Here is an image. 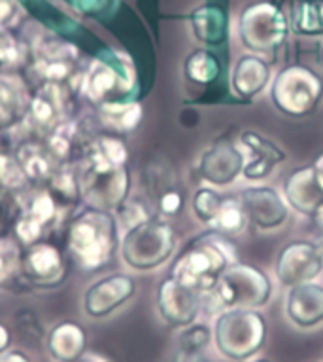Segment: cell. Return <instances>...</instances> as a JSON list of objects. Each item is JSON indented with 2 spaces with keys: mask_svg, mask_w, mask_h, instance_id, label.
Here are the masks:
<instances>
[{
  "mask_svg": "<svg viewBox=\"0 0 323 362\" xmlns=\"http://www.w3.org/2000/svg\"><path fill=\"white\" fill-rule=\"evenodd\" d=\"M291 30L300 36L323 35V0H297L289 18Z\"/></svg>",
  "mask_w": 323,
  "mask_h": 362,
  "instance_id": "7402d4cb",
  "label": "cell"
},
{
  "mask_svg": "<svg viewBox=\"0 0 323 362\" xmlns=\"http://www.w3.org/2000/svg\"><path fill=\"white\" fill-rule=\"evenodd\" d=\"M21 18V10L16 0H0V30H10Z\"/></svg>",
  "mask_w": 323,
  "mask_h": 362,
  "instance_id": "d590c367",
  "label": "cell"
},
{
  "mask_svg": "<svg viewBox=\"0 0 323 362\" xmlns=\"http://www.w3.org/2000/svg\"><path fill=\"white\" fill-rule=\"evenodd\" d=\"M25 216H29L32 222H36L42 228H46L47 224H51L53 218L57 216V203L55 197L49 192H40L30 199L29 207L25 211Z\"/></svg>",
  "mask_w": 323,
  "mask_h": 362,
  "instance_id": "f546056e",
  "label": "cell"
},
{
  "mask_svg": "<svg viewBox=\"0 0 323 362\" xmlns=\"http://www.w3.org/2000/svg\"><path fill=\"white\" fill-rule=\"evenodd\" d=\"M16 322H18V330L23 334L25 338L29 339H46V330L42 328L40 319L35 311L30 309H21L16 313Z\"/></svg>",
  "mask_w": 323,
  "mask_h": 362,
  "instance_id": "d6a6232c",
  "label": "cell"
},
{
  "mask_svg": "<svg viewBox=\"0 0 323 362\" xmlns=\"http://www.w3.org/2000/svg\"><path fill=\"white\" fill-rule=\"evenodd\" d=\"M0 362H32V358L21 349H8L0 355Z\"/></svg>",
  "mask_w": 323,
  "mask_h": 362,
  "instance_id": "f35d334b",
  "label": "cell"
},
{
  "mask_svg": "<svg viewBox=\"0 0 323 362\" xmlns=\"http://www.w3.org/2000/svg\"><path fill=\"white\" fill-rule=\"evenodd\" d=\"M310 222L312 226L317 230V233L323 238V202L319 203V205L314 209V213L310 214Z\"/></svg>",
  "mask_w": 323,
  "mask_h": 362,
  "instance_id": "ab89813d",
  "label": "cell"
},
{
  "mask_svg": "<svg viewBox=\"0 0 323 362\" xmlns=\"http://www.w3.org/2000/svg\"><path fill=\"white\" fill-rule=\"evenodd\" d=\"M271 80L272 69L269 61L252 52L240 55L231 72V88L236 95L246 101L263 93Z\"/></svg>",
  "mask_w": 323,
  "mask_h": 362,
  "instance_id": "d6986e66",
  "label": "cell"
},
{
  "mask_svg": "<svg viewBox=\"0 0 323 362\" xmlns=\"http://www.w3.org/2000/svg\"><path fill=\"white\" fill-rule=\"evenodd\" d=\"M244 161H246V154L238 144L229 139H219L200 154L197 171L205 182L225 188L240 177Z\"/></svg>",
  "mask_w": 323,
  "mask_h": 362,
  "instance_id": "4fadbf2b",
  "label": "cell"
},
{
  "mask_svg": "<svg viewBox=\"0 0 323 362\" xmlns=\"http://www.w3.org/2000/svg\"><path fill=\"white\" fill-rule=\"evenodd\" d=\"M0 180L10 188H21L27 180V173L23 165L12 158H0Z\"/></svg>",
  "mask_w": 323,
  "mask_h": 362,
  "instance_id": "836d02e7",
  "label": "cell"
},
{
  "mask_svg": "<svg viewBox=\"0 0 323 362\" xmlns=\"http://www.w3.org/2000/svg\"><path fill=\"white\" fill-rule=\"evenodd\" d=\"M78 362H108V361H106L104 356L95 355V353H85V355H83Z\"/></svg>",
  "mask_w": 323,
  "mask_h": 362,
  "instance_id": "7bdbcfd3",
  "label": "cell"
},
{
  "mask_svg": "<svg viewBox=\"0 0 323 362\" xmlns=\"http://www.w3.org/2000/svg\"><path fill=\"white\" fill-rule=\"evenodd\" d=\"M312 165H314V169H316L317 178H319V182H322V186H323V154L317 156Z\"/></svg>",
  "mask_w": 323,
  "mask_h": 362,
  "instance_id": "b9f144b4",
  "label": "cell"
},
{
  "mask_svg": "<svg viewBox=\"0 0 323 362\" xmlns=\"http://www.w3.org/2000/svg\"><path fill=\"white\" fill-rule=\"evenodd\" d=\"M25 112L23 88L18 80L0 76V131L12 127Z\"/></svg>",
  "mask_w": 323,
  "mask_h": 362,
  "instance_id": "603a6c76",
  "label": "cell"
},
{
  "mask_svg": "<svg viewBox=\"0 0 323 362\" xmlns=\"http://www.w3.org/2000/svg\"><path fill=\"white\" fill-rule=\"evenodd\" d=\"M12 344H13L12 328L8 327L4 321H0V355H2V353H6L8 349H12Z\"/></svg>",
  "mask_w": 323,
  "mask_h": 362,
  "instance_id": "74e56055",
  "label": "cell"
},
{
  "mask_svg": "<svg viewBox=\"0 0 323 362\" xmlns=\"http://www.w3.org/2000/svg\"><path fill=\"white\" fill-rule=\"evenodd\" d=\"M238 144L246 154L242 177L246 180H252V182L264 180L274 171V167L280 165L286 160V152L274 141L264 137L257 131H242L240 137H238Z\"/></svg>",
  "mask_w": 323,
  "mask_h": 362,
  "instance_id": "9a60e30c",
  "label": "cell"
},
{
  "mask_svg": "<svg viewBox=\"0 0 323 362\" xmlns=\"http://www.w3.org/2000/svg\"><path fill=\"white\" fill-rule=\"evenodd\" d=\"M322 97L323 80L310 66H284L272 80V105L276 107V110L291 118H305L314 112Z\"/></svg>",
  "mask_w": 323,
  "mask_h": 362,
  "instance_id": "8992f818",
  "label": "cell"
},
{
  "mask_svg": "<svg viewBox=\"0 0 323 362\" xmlns=\"http://www.w3.org/2000/svg\"><path fill=\"white\" fill-rule=\"evenodd\" d=\"M183 196L178 190H166L159 197V211L165 216H176L182 213Z\"/></svg>",
  "mask_w": 323,
  "mask_h": 362,
  "instance_id": "e575fe53",
  "label": "cell"
},
{
  "mask_svg": "<svg viewBox=\"0 0 323 362\" xmlns=\"http://www.w3.org/2000/svg\"><path fill=\"white\" fill-rule=\"evenodd\" d=\"M157 311L172 328L193 325L202 313V292L183 285L172 275L161 281L157 288Z\"/></svg>",
  "mask_w": 323,
  "mask_h": 362,
  "instance_id": "9c48e42d",
  "label": "cell"
},
{
  "mask_svg": "<svg viewBox=\"0 0 323 362\" xmlns=\"http://www.w3.org/2000/svg\"><path fill=\"white\" fill-rule=\"evenodd\" d=\"M176 362H210L206 361V358H202V355H188V353H178L176 356Z\"/></svg>",
  "mask_w": 323,
  "mask_h": 362,
  "instance_id": "60d3db41",
  "label": "cell"
},
{
  "mask_svg": "<svg viewBox=\"0 0 323 362\" xmlns=\"http://www.w3.org/2000/svg\"><path fill=\"white\" fill-rule=\"evenodd\" d=\"M118 218L110 211L91 207L72 220L68 249L85 272H99L119 249Z\"/></svg>",
  "mask_w": 323,
  "mask_h": 362,
  "instance_id": "7a4b0ae2",
  "label": "cell"
},
{
  "mask_svg": "<svg viewBox=\"0 0 323 362\" xmlns=\"http://www.w3.org/2000/svg\"><path fill=\"white\" fill-rule=\"evenodd\" d=\"M214 344L227 361L248 362L267 344V319L259 309H225L214 321Z\"/></svg>",
  "mask_w": 323,
  "mask_h": 362,
  "instance_id": "3957f363",
  "label": "cell"
},
{
  "mask_svg": "<svg viewBox=\"0 0 323 362\" xmlns=\"http://www.w3.org/2000/svg\"><path fill=\"white\" fill-rule=\"evenodd\" d=\"M250 362H272L269 358H255V361H250Z\"/></svg>",
  "mask_w": 323,
  "mask_h": 362,
  "instance_id": "ee69618b",
  "label": "cell"
},
{
  "mask_svg": "<svg viewBox=\"0 0 323 362\" xmlns=\"http://www.w3.org/2000/svg\"><path fill=\"white\" fill-rule=\"evenodd\" d=\"M30 112L35 116L40 124H47L49 119H53L55 116V108H53V103L44 95H38L32 99L30 103Z\"/></svg>",
  "mask_w": 323,
  "mask_h": 362,
  "instance_id": "8d00e7d4",
  "label": "cell"
},
{
  "mask_svg": "<svg viewBox=\"0 0 323 362\" xmlns=\"http://www.w3.org/2000/svg\"><path fill=\"white\" fill-rule=\"evenodd\" d=\"M212 339H214V332L208 325L193 322L182 328V332L178 336V347L188 355H202V351L212 344Z\"/></svg>",
  "mask_w": 323,
  "mask_h": 362,
  "instance_id": "4316f807",
  "label": "cell"
},
{
  "mask_svg": "<svg viewBox=\"0 0 323 362\" xmlns=\"http://www.w3.org/2000/svg\"><path fill=\"white\" fill-rule=\"evenodd\" d=\"M233 262H236V249L229 238L208 230L178 256L172 264L171 275L195 291L208 292Z\"/></svg>",
  "mask_w": 323,
  "mask_h": 362,
  "instance_id": "6da1fadb",
  "label": "cell"
},
{
  "mask_svg": "<svg viewBox=\"0 0 323 362\" xmlns=\"http://www.w3.org/2000/svg\"><path fill=\"white\" fill-rule=\"evenodd\" d=\"M248 222L257 230L271 232L282 228L289 218V205L272 186H248L238 194Z\"/></svg>",
  "mask_w": 323,
  "mask_h": 362,
  "instance_id": "7c38bea8",
  "label": "cell"
},
{
  "mask_svg": "<svg viewBox=\"0 0 323 362\" xmlns=\"http://www.w3.org/2000/svg\"><path fill=\"white\" fill-rule=\"evenodd\" d=\"M189 25L195 38L205 48H219L229 40V12L218 2H206L195 8L189 13Z\"/></svg>",
  "mask_w": 323,
  "mask_h": 362,
  "instance_id": "ac0fdd59",
  "label": "cell"
},
{
  "mask_svg": "<svg viewBox=\"0 0 323 362\" xmlns=\"http://www.w3.org/2000/svg\"><path fill=\"white\" fill-rule=\"evenodd\" d=\"M208 296L216 315L225 309H261L271 302L272 281L257 266L236 260L225 267Z\"/></svg>",
  "mask_w": 323,
  "mask_h": 362,
  "instance_id": "277c9868",
  "label": "cell"
},
{
  "mask_svg": "<svg viewBox=\"0 0 323 362\" xmlns=\"http://www.w3.org/2000/svg\"><path fill=\"white\" fill-rule=\"evenodd\" d=\"M93 158L112 167H123L127 165V160H129V148L121 139L104 137L97 143Z\"/></svg>",
  "mask_w": 323,
  "mask_h": 362,
  "instance_id": "f1b7e54d",
  "label": "cell"
},
{
  "mask_svg": "<svg viewBox=\"0 0 323 362\" xmlns=\"http://www.w3.org/2000/svg\"><path fill=\"white\" fill-rule=\"evenodd\" d=\"M274 272L284 286L303 285L316 281L323 274V255L310 241H289L276 258Z\"/></svg>",
  "mask_w": 323,
  "mask_h": 362,
  "instance_id": "30bf717a",
  "label": "cell"
},
{
  "mask_svg": "<svg viewBox=\"0 0 323 362\" xmlns=\"http://www.w3.org/2000/svg\"><path fill=\"white\" fill-rule=\"evenodd\" d=\"M93 207L112 211L129 197L130 175L127 165L112 167L104 161L91 160L87 180L83 182Z\"/></svg>",
  "mask_w": 323,
  "mask_h": 362,
  "instance_id": "8fae6325",
  "label": "cell"
},
{
  "mask_svg": "<svg viewBox=\"0 0 323 362\" xmlns=\"http://www.w3.org/2000/svg\"><path fill=\"white\" fill-rule=\"evenodd\" d=\"M322 63H323V48H322Z\"/></svg>",
  "mask_w": 323,
  "mask_h": 362,
  "instance_id": "f6af8a7d",
  "label": "cell"
},
{
  "mask_svg": "<svg viewBox=\"0 0 323 362\" xmlns=\"http://www.w3.org/2000/svg\"><path fill=\"white\" fill-rule=\"evenodd\" d=\"M282 196L288 202L289 209L310 216L314 209L323 202V186L314 165H303L289 173L284 180Z\"/></svg>",
  "mask_w": 323,
  "mask_h": 362,
  "instance_id": "e0dca14e",
  "label": "cell"
},
{
  "mask_svg": "<svg viewBox=\"0 0 323 362\" xmlns=\"http://www.w3.org/2000/svg\"><path fill=\"white\" fill-rule=\"evenodd\" d=\"M248 224L250 222H248L246 213H244V209L238 202V196L224 197L218 214L208 224V230L227 235V238H233V235H238V233L244 232Z\"/></svg>",
  "mask_w": 323,
  "mask_h": 362,
  "instance_id": "cb8c5ba5",
  "label": "cell"
},
{
  "mask_svg": "<svg viewBox=\"0 0 323 362\" xmlns=\"http://www.w3.org/2000/svg\"><path fill=\"white\" fill-rule=\"evenodd\" d=\"M221 202H224V196H219L214 188H208V186L199 188L193 194V199H191V209H193L195 218L208 228L214 216L218 214Z\"/></svg>",
  "mask_w": 323,
  "mask_h": 362,
  "instance_id": "83f0119b",
  "label": "cell"
},
{
  "mask_svg": "<svg viewBox=\"0 0 323 362\" xmlns=\"http://www.w3.org/2000/svg\"><path fill=\"white\" fill-rule=\"evenodd\" d=\"M116 213H118V224L123 228V230H130V228H135L136 224H140L144 220L152 218V213L147 211V207L140 199H130L127 197L118 209H116Z\"/></svg>",
  "mask_w": 323,
  "mask_h": 362,
  "instance_id": "4dcf8cb0",
  "label": "cell"
},
{
  "mask_svg": "<svg viewBox=\"0 0 323 362\" xmlns=\"http://www.w3.org/2000/svg\"><path fill=\"white\" fill-rule=\"evenodd\" d=\"M176 232L166 220L152 216L125 230L119 255L125 266L135 272H153L171 260L176 250Z\"/></svg>",
  "mask_w": 323,
  "mask_h": 362,
  "instance_id": "5b68a950",
  "label": "cell"
},
{
  "mask_svg": "<svg viewBox=\"0 0 323 362\" xmlns=\"http://www.w3.org/2000/svg\"><path fill=\"white\" fill-rule=\"evenodd\" d=\"M138 285L129 274H110L100 277L85 288L82 298L83 313L100 321L114 315L135 298Z\"/></svg>",
  "mask_w": 323,
  "mask_h": 362,
  "instance_id": "ba28073f",
  "label": "cell"
},
{
  "mask_svg": "<svg viewBox=\"0 0 323 362\" xmlns=\"http://www.w3.org/2000/svg\"><path fill=\"white\" fill-rule=\"evenodd\" d=\"M44 341L55 362H78L87 353V330L72 319L53 325Z\"/></svg>",
  "mask_w": 323,
  "mask_h": 362,
  "instance_id": "ffe728a7",
  "label": "cell"
},
{
  "mask_svg": "<svg viewBox=\"0 0 323 362\" xmlns=\"http://www.w3.org/2000/svg\"><path fill=\"white\" fill-rule=\"evenodd\" d=\"M183 72L189 82L208 86L221 76V61L210 48H197L183 61Z\"/></svg>",
  "mask_w": 323,
  "mask_h": 362,
  "instance_id": "44dd1931",
  "label": "cell"
},
{
  "mask_svg": "<svg viewBox=\"0 0 323 362\" xmlns=\"http://www.w3.org/2000/svg\"><path fill=\"white\" fill-rule=\"evenodd\" d=\"M286 315L291 325L303 330L319 327L323 322V285L310 281L289 286L286 294Z\"/></svg>",
  "mask_w": 323,
  "mask_h": 362,
  "instance_id": "2e32d148",
  "label": "cell"
},
{
  "mask_svg": "<svg viewBox=\"0 0 323 362\" xmlns=\"http://www.w3.org/2000/svg\"><path fill=\"white\" fill-rule=\"evenodd\" d=\"M104 114L106 118L114 122V125L119 131H135L142 122V107L138 103H106L104 105Z\"/></svg>",
  "mask_w": 323,
  "mask_h": 362,
  "instance_id": "484cf974",
  "label": "cell"
},
{
  "mask_svg": "<svg viewBox=\"0 0 323 362\" xmlns=\"http://www.w3.org/2000/svg\"><path fill=\"white\" fill-rule=\"evenodd\" d=\"M21 266V255L13 241L0 239V286L6 285L8 279H12Z\"/></svg>",
  "mask_w": 323,
  "mask_h": 362,
  "instance_id": "1f68e13d",
  "label": "cell"
},
{
  "mask_svg": "<svg viewBox=\"0 0 323 362\" xmlns=\"http://www.w3.org/2000/svg\"><path fill=\"white\" fill-rule=\"evenodd\" d=\"M130 78H133L130 72H118L104 61H95L89 71L87 89L95 99H104L108 93H112L114 89L121 86V82L127 83Z\"/></svg>",
  "mask_w": 323,
  "mask_h": 362,
  "instance_id": "d4e9b609",
  "label": "cell"
},
{
  "mask_svg": "<svg viewBox=\"0 0 323 362\" xmlns=\"http://www.w3.org/2000/svg\"><path fill=\"white\" fill-rule=\"evenodd\" d=\"M21 274L29 285L42 286V288H53L63 283L66 275L65 258L59 247L53 243H36L29 245L21 255Z\"/></svg>",
  "mask_w": 323,
  "mask_h": 362,
  "instance_id": "5bb4252c",
  "label": "cell"
},
{
  "mask_svg": "<svg viewBox=\"0 0 323 362\" xmlns=\"http://www.w3.org/2000/svg\"><path fill=\"white\" fill-rule=\"evenodd\" d=\"M238 38L252 54H267L282 46L291 33V23L274 2H253L238 16Z\"/></svg>",
  "mask_w": 323,
  "mask_h": 362,
  "instance_id": "52a82bcc",
  "label": "cell"
}]
</instances>
